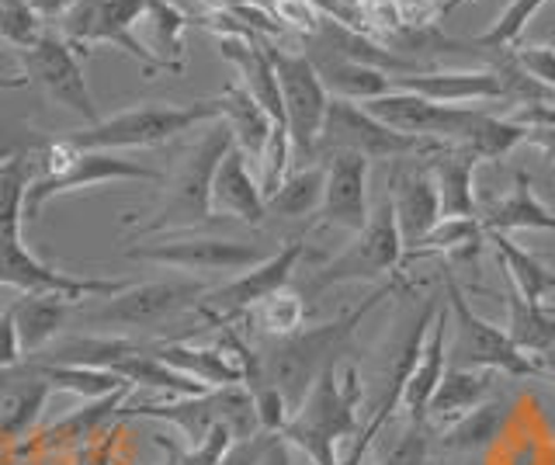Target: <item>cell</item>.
Instances as JSON below:
<instances>
[{"mask_svg": "<svg viewBox=\"0 0 555 465\" xmlns=\"http://www.w3.org/2000/svg\"><path fill=\"white\" fill-rule=\"evenodd\" d=\"M129 261H146L178 271H247L268 257L264 247L222 236H167L160 244H135L126 250Z\"/></svg>", "mask_w": 555, "mask_h": 465, "instance_id": "17", "label": "cell"}, {"mask_svg": "<svg viewBox=\"0 0 555 465\" xmlns=\"http://www.w3.org/2000/svg\"><path fill=\"white\" fill-rule=\"evenodd\" d=\"M219 108H222V122L233 132V146L247 157L250 164L264 157L271 132L278 129L274 118L257 105V101L240 88V83H225L219 94Z\"/></svg>", "mask_w": 555, "mask_h": 465, "instance_id": "26", "label": "cell"}, {"mask_svg": "<svg viewBox=\"0 0 555 465\" xmlns=\"http://www.w3.org/2000/svg\"><path fill=\"white\" fill-rule=\"evenodd\" d=\"M143 14L146 0H74V8L60 18V36L77 53H91L94 46H115L143 66L146 77H156L164 74V66L153 60L143 39L135 36Z\"/></svg>", "mask_w": 555, "mask_h": 465, "instance_id": "10", "label": "cell"}, {"mask_svg": "<svg viewBox=\"0 0 555 465\" xmlns=\"http://www.w3.org/2000/svg\"><path fill=\"white\" fill-rule=\"evenodd\" d=\"M323 181H326L323 164L292 167V175L264 198L268 216H278V219H306V216H317L320 212V202H323Z\"/></svg>", "mask_w": 555, "mask_h": 465, "instance_id": "34", "label": "cell"}, {"mask_svg": "<svg viewBox=\"0 0 555 465\" xmlns=\"http://www.w3.org/2000/svg\"><path fill=\"white\" fill-rule=\"evenodd\" d=\"M438 4H444V0H438Z\"/></svg>", "mask_w": 555, "mask_h": 465, "instance_id": "59", "label": "cell"}, {"mask_svg": "<svg viewBox=\"0 0 555 465\" xmlns=\"http://www.w3.org/2000/svg\"><path fill=\"white\" fill-rule=\"evenodd\" d=\"M28 8L39 14L42 22H60L63 14L74 8V0H28Z\"/></svg>", "mask_w": 555, "mask_h": 465, "instance_id": "51", "label": "cell"}, {"mask_svg": "<svg viewBox=\"0 0 555 465\" xmlns=\"http://www.w3.org/2000/svg\"><path fill=\"white\" fill-rule=\"evenodd\" d=\"M146 39L143 46L153 53V60L164 66V74H181L184 70V31L191 25H198L195 14L181 11L170 0H146L143 22Z\"/></svg>", "mask_w": 555, "mask_h": 465, "instance_id": "27", "label": "cell"}, {"mask_svg": "<svg viewBox=\"0 0 555 465\" xmlns=\"http://www.w3.org/2000/svg\"><path fill=\"white\" fill-rule=\"evenodd\" d=\"M514 122L520 126H545L555 129V105L552 101H534V105H520L514 112Z\"/></svg>", "mask_w": 555, "mask_h": 465, "instance_id": "49", "label": "cell"}, {"mask_svg": "<svg viewBox=\"0 0 555 465\" xmlns=\"http://www.w3.org/2000/svg\"><path fill=\"white\" fill-rule=\"evenodd\" d=\"M548 101H552V105H555V94H552V98H548Z\"/></svg>", "mask_w": 555, "mask_h": 465, "instance_id": "58", "label": "cell"}, {"mask_svg": "<svg viewBox=\"0 0 555 465\" xmlns=\"http://www.w3.org/2000/svg\"><path fill=\"white\" fill-rule=\"evenodd\" d=\"M517 70L545 91V101L555 94V46H520L514 49Z\"/></svg>", "mask_w": 555, "mask_h": 465, "instance_id": "44", "label": "cell"}, {"mask_svg": "<svg viewBox=\"0 0 555 465\" xmlns=\"http://www.w3.org/2000/svg\"><path fill=\"white\" fill-rule=\"evenodd\" d=\"M268 53L274 63L278 88H282L285 129H288L295 160L317 164V146H320V132L326 122L330 94L306 53H292V49L271 46V42H268Z\"/></svg>", "mask_w": 555, "mask_h": 465, "instance_id": "12", "label": "cell"}, {"mask_svg": "<svg viewBox=\"0 0 555 465\" xmlns=\"http://www.w3.org/2000/svg\"><path fill=\"white\" fill-rule=\"evenodd\" d=\"M35 167L39 178L31 181L25 198V219H39L49 202L60 195L83 192V188H104L121 181H164L160 170L143 167L121 153L108 150H77L66 140H52L35 150Z\"/></svg>", "mask_w": 555, "mask_h": 465, "instance_id": "5", "label": "cell"}, {"mask_svg": "<svg viewBox=\"0 0 555 465\" xmlns=\"http://www.w3.org/2000/svg\"><path fill=\"white\" fill-rule=\"evenodd\" d=\"M233 430L230 427H216L202 444H178L164 435H156V444L167 452V465H219L225 458V452L233 448Z\"/></svg>", "mask_w": 555, "mask_h": 465, "instance_id": "41", "label": "cell"}, {"mask_svg": "<svg viewBox=\"0 0 555 465\" xmlns=\"http://www.w3.org/2000/svg\"><path fill=\"white\" fill-rule=\"evenodd\" d=\"M302 257H306V240L295 236V240H288V244L278 247L274 254H268L260 264L243 271L240 279L225 282L219 288H208L205 299L195 306V313L208 326H230L243 313H250L254 306L271 299L274 292L288 288L292 274H295V268H299Z\"/></svg>", "mask_w": 555, "mask_h": 465, "instance_id": "13", "label": "cell"}, {"mask_svg": "<svg viewBox=\"0 0 555 465\" xmlns=\"http://www.w3.org/2000/svg\"><path fill=\"white\" fill-rule=\"evenodd\" d=\"M46 22L28 8V0H0V39L11 42L17 53H25L39 42Z\"/></svg>", "mask_w": 555, "mask_h": 465, "instance_id": "42", "label": "cell"}, {"mask_svg": "<svg viewBox=\"0 0 555 465\" xmlns=\"http://www.w3.org/2000/svg\"><path fill=\"white\" fill-rule=\"evenodd\" d=\"M132 386L118 389L112 396H101V400H87L80 410L66 413L63 421H56L49 430H42V448L49 452H60V448H87L94 438L104 435V424L115 421V413L126 403Z\"/></svg>", "mask_w": 555, "mask_h": 465, "instance_id": "30", "label": "cell"}, {"mask_svg": "<svg viewBox=\"0 0 555 465\" xmlns=\"http://www.w3.org/2000/svg\"><path fill=\"white\" fill-rule=\"evenodd\" d=\"M448 143L438 140H416V135H403L389 126H382L375 115L364 112L358 101H340L330 98L326 108V122L320 132V146L317 157H326V153H361L364 160H406V157H434L438 150H444Z\"/></svg>", "mask_w": 555, "mask_h": 465, "instance_id": "11", "label": "cell"}, {"mask_svg": "<svg viewBox=\"0 0 555 465\" xmlns=\"http://www.w3.org/2000/svg\"><path fill=\"white\" fill-rule=\"evenodd\" d=\"M444 309H448V365L455 369H486L511 378H538L528 354L517 351L507 331L490 323L468 306L455 274L444 271Z\"/></svg>", "mask_w": 555, "mask_h": 465, "instance_id": "8", "label": "cell"}, {"mask_svg": "<svg viewBox=\"0 0 555 465\" xmlns=\"http://www.w3.org/2000/svg\"><path fill=\"white\" fill-rule=\"evenodd\" d=\"M0 285L17 288L22 296H63L69 302H80L91 296L108 299V296H118L121 288H129V282L77 279V274L49 268L22 244V236H0Z\"/></svg>", "mask_w": 555, "mask_h": 465, "instance_id": "16", "label": "cell"}, {"mask_svg": "<svg viewBox=\"0 0 555 465\" xmlns=\"http://www.w3.org/2000/svg\"><path fill=\"white\" fill-rule=\"evenodd\" d=\"M250 4H260V8H271V0H250Z\"/></svg>", "mask_w": 555, "mask_h": 465, "instance_id": "56", "label": "cell"}, {"mask_svg": "<svg viewBox=\"0 0 555 465\" xmlns=\"http://www.w3.org/2000/svg\"><path fill=\"white\" fill-rule=\"evenodd\" d=\"M150 351L160 358L164 365L178 369L188 378H195V383H202L205 389L243 383V369L225 340H219L216 348H191L184 340H156V344H150Z\"/></svg>", "mask_w": 555, "mask_h": 465, "instance_id": "22", "label": "cell"}, {"mask_svg": "<svg viewBox=\"0 0 555 465\" xmlns=\"http://www.w3.org/2000/svg\"><path fill=\"white\" fill-rule=\"evenodd\" d=\"M257 465H292V452H288V441L282 435H274L271 444L264 448V455H260Z\"/></svg>", "mask_w": 555, "mask_h": 465, "instance_id": "53", "label": "cell"}, {"mask_svg": "<svg viewBox=\"0 0 555 465\" xmlns=\"http://www.w3.org/2000/svg\"><path fill=\"white\" fill-rule=\"evenodd\" d=\"M462 4H468V0H444V4H441V18H448V14L459 11Z\"/></svg>", "mask_w": 555, "mask_h": 465, "instance_id": "55", "label": "cell"}, {"mask_svg": "<svg viewBox=\"0 0 555 465\" xmlns=\"http://www.w3.org/2000/svg\"><path fill=\"white\" fill-rule=\"evenodd\" d=\"M205 282H143L121 288L101 306L87 313L91 326H108V331H150L170 317L195 309L205 299Z\"/></svg>", "mask_w": 555, "mask_h": 465, "instance_id": "15", "label": "cell"}, {"mask_svg": "<svg viewBox=\"0 0 555 465\" xmlns=\"http://www.w3.org/2000/svg\"><path fill=\"white\" fill-rule=\"evenodd\" d=\"M389 195H392L399 236H403V247L410 250L413 244H421V240L441 222L438 184H434L430 170L424 164V167L406 170V175H392Z\"/></svg>", "mask_w": 555, "mask_h": 465, "instance_id": "20", "label": "cell"}, {"mask_svg": "<svg viewBox=\"0 0 555 465\" xmlns=\"http://www.w3.org/2000/svg\"><path fill=\"white\" fill-rule=\"evenodd\" d=\"M233 150V132L230 126L216 118L208 122L205 132L191 143L178 167L170 170L164 178V198L160 205L150 212V219H132L126 216L129 227H135L139 236H156V233H184V230H195L205 227L212 219V181H216V170L222 164L225 153Z\"/></svg>", "mask_w": 555, "mask_h": 465, "instance_id": "3", "label": "cell"}, {"mask_svg": "<svg viewBox=\"0 0 555 465\" xmlns=\"http://www.w3.org/2000/svg\"><path fill=\"white\" fill-rule=\"evenodd\" d=\"M361 108L396 132L465 146L479 160H503L511 150L528 143V126L514 122V118H496L473 105H438V101H427L410 91H389L382 98L361 101Z\"/></svg>", "mask_w": 555, "mask_h": 465, "instance_id": "1", "label": "cell"}, {"mask_svg": "<svg viewBox=\"0 0 555 465\" xmlns=\"http://www.w3.org/2000/svg\"><path fill=\"white\" fill-rule=\"evenodd\" d=\"M11 306H14V326H17V340H22L25 358L46 351L49 344L63 334L69 309H74V302L63 296H22Z\"/></svg>", "mask_w": 555, "mask_h": 465, "instance_id": "29", "label": "cell"}, {"mask_svg": "<svg viewBox=\"0 0 555 465\" xmlns=\"http://www.w3.org/2000/svg\"><path fill=\"white\" fill-rule=\"evenodd\" d=\"M274 435H268V430H260V435L247 438V441H233V448L225 452V458L219 465H257L260 455H264V448L271 444Z\"/></svg>", "mask_w": 555, "mask_h": 465, "instance_id": "48", "label": "cell"}, {"mask_svg": "<svg viewBox=\"0 0 555 465\" xmlns=\"http://www.w3.org/2000/svg\"><path fill=\"white\" fill-rule=\"evenodd\" d=\"M35 178H39L35 153H22V157L0 164V236H22L25 198Z\"/></svg>", "mask_w": 555, "mask_h": 465, "instance_id": "38", "label": "cell"}, {"mask_svg": "<svg viewBox=\"0 0 555 465\" xmlns=\"http://www.w3.org/2000/svg\"><path fill=\"white\" fill-rule=\"evenodd\" d=\"M434 184L441 195V219H476L479 202H476V167L482 164L473 150L465 146H444L434 157L424 160Z\"/></svg>", "mask_w": 555, "mask_h": 465, "instance_id": "21", "label": "cell"}, {"mask_svg": "<svg viewBox=\"0 0 555 465\" xmlns=\"http://www.w3.org/2000/svg\"><path fill=\"white\" fill-rule=\"evenodd\" d=\"M490 396H493V372L448 365L441 386H438V392H434V400L427 406V421L451 424V421L465 417L468 410L482 406L486 400H490Z\"/></svg>", "mask_w": 555, "mask_h": 465, "instance_id": "31", "label": "cell"}, {"mask_svg": "<svg viewBox=\"0 0 555 465\" xmlns=\"http://www.w3.org/2000/svg\"><path fill=\"white\" fill-rule=\"evenodd\" d=\"M254 320L260 323V331L268 337L282 340V337H292L302 331V320H306V302H302V292H292V288H282L274 292L271 299H264L260 306L250 309Z\"/></svg>", "mask_w": 555, "mask_h": 465, "instance_id": "40", "label": "cell"}, {"mask_svg": "<svg viewBox=\"0 0 555 465\" xmlns=\"http://www.w3.org/2000/svg\"><path fill=\"white\" fill-rule=\"evenodd\" d=\"M427 452H430V441L424 435V427L410 424V430L389 448V455L382 458V465H427Z\"/></svg>", "mask_w": 555, "mask_h": 465, "instance_id": "46", "label": "cell"}, {"mask_svg": "<svg viewBox=\"0 0 555 465\" xmlns=\"http://www.w3.org/2000/svg\"><path fill=\"white\" fill-rule=\"evenodd\" d=\"M545 4H548V0H511V4L500 11V18L490 28H486L473 46L482 49V53H507V49H517L528 22Z\"/></svg>", "mask_w": 555, "mask_h": 465, "instance_id": "39", "label": "cell"}, {"mask_svg": "<svg viewBox=\"0 0 555 465\" xmlns=\"http://www.w3.org/2000/svg\"><path fill=\"white\" fill-rule=\"evenodd\" d=\"M35 150H39V140H35V132L22 118L0 115V164L11 157H22V153H35Z\"/></svg>", "mask_w": 555, "mask_h": 465, "instance_id": "45", "label": "cell"}, {"mask_svg": "<svg viewBox=\"0 0 555 465\" xmlns=\"http://www.w3.org/2000/svg\"><path fill=\"white\" fill-rule=\"evenodd\" d=\"M22 60H25V80L46 101H52V105H60L66 112H74L77 118H83L87 126L101 122L91 83H87L83 66H80V53L60 36V31L46 28L39 36V42H35L31 49H25Z\"/></svg>", "mask_w": 555, "mask_h": 465, "instance_id": "14", "label": "cell"}, {"mask_svg": "<svg viewBox=\"0 0 555 465\" xmlns=\"http://www.w3.org/2000/svg\"><path fill=\"white\" fill-rule=\"evenodd\" d=\"M25 361L22 340H17V326H14V306H8L0 313V372H11Z\"/></svg>", "mask_w": 555, "mask_h": 465, "instance_id": "47", "label": "cell"}, {"mask_svg": "<svg viewBox=\"0 0 555 465\" xmlns=\"http://www.w3.org/2000/svg\"><path fill=\"white\" fill-rule=\"evenodd\" d=\"M317 66V74L323 80V88L330 98H340V101H372L392 91V77L375 70V66H364V63H351V60H340V56H330V53H317L309 49L306 53Z\"/></svg>", "mask_w": 555, "mask_h": 465, "instance_id": "28", "label": "cell"}, {"mask_svg": "<svg viewBox=\"0 0 555 465\" xmlns=\"http://www.w3.org/2000/svg\"><path fill=\"white\" fill-rule=\"evenodd\" d=\"M511 417V403L503 400H486L482 406L468 410L465 417L444 424L438 444L444 452H479V448L493 444L500 438L503 424Z\"/></svg>", "mask_w": 555, "mask_h": 465, "instance_id": "35", "label": "cell"}, {"mask_svg": "<svg viewBox=\"0 0 555 465\" xmlns=\"http://www.w3.org/2000/svg\"><path fill=\"white\" fill-rule=\"evenodd\" d=\"M112 448H115V435H108V430H104L98 444L91 441L87 448H80V452H83L80 465H112Z\"/></svg>", "mask_w": 555, "mask_h": 465, "instance_id": "50", "label": "cell"}, {"mask_svg": "<svg viewBox=\"0 0 555 465\" xmlns=\"http://www.w3.org/2000/svg\"><path fill=\"white\" fill-rule=\"evenodd\" d=\"M271 18L285 31H295L302 42L312 39L323 25V11L312 0H271Z\"/></svg>", "mask_w": 555, "mask_h": 465, "instance_id": "43", "label": "cell"}, {"mask_svg": "<svg viewBox=\"0 0 555 465\" xmlns=\"http://www.w3.org/2000/svg\"><path fill=\"white\" fill-rule=\"evenodd\" d=\"M22 365L42 378L49 389H63V392H74L80 400H101V396H112L118 389H126L129 383L118 378L115 372H104V369H87V365H49V361H22Z\"/></svg>", "mask_w": 555, "mask_h": 465, "instance_id": "36", "label": "cell"}, {"mask_svg": "<svg viewBox=\"0 0 555 465\" xmlns=\"http://www.w3.org/2000/svg\"><path fill=\"white\" fill-rule=\"evenodd\" d=\"M486 244V230L479 216L476 219H441L421 244H413L410 250H403V261H416V257H476L479 247Z\"/></svg>", "mask_w": 555, "mask_h": 465, "instance_id": "37", "label": "cell"}, {"mask_svg": "<svg viewBox=\"0 0 555 465\" xmlns=\"http://www.w3.org/2000/svg\"><path fill=\"white\" fill-rule=\"evenodd\" d=\"M528 143L542 150L548 164H555V129H545V126H528Z\"/></svg>", "mask_w": 555, "mask_h": 465, "instance_id": "52", "label": "cell"}, {"mask_svg": "<svg viewBox=\"0 0 555 465\" xmlns=\"http://www.w3.org/2000/svg\"><path fill=\"white\" fill-rule=\"evenodd\" d=\"M479 222L486 233H517V230H548L555 233V209L538 198L531 178L520 170L514 178V192L479 209Z\"/></svg>", "mask_w": 555, "mask_h": 465, "instance_id": "25", "label": "cell"}, {"mask_svg": "<svg viewBox=\"0 0 555 465\" xmlns=\"http://www.w3.org/2000/svg\"><path fill=\"white\" fill-rule=\"evenodd\" d=\"M160 421L173 424V430L184 438V444H202L216 427H230L236 441H247L260 435L257 424V410H254V396L247 386H219L198 396H173L167 403H139V406H121L115 413V421Z\"/></svg>", "mask_w": 555, "mask_h": 465, "instance_id": "7", "label": "cell"}, {"mask_svg": "<svg viewBox=\"0 0 555 465\" xmlns=\"http://www.w3.org/2000/svg\"><path fill=\"white\" fill-rule=\"evenodd\" d=\"M534 369H538V378H548V383L555 386V348L548 354H542L534 361Z\"/></svg>", "mask_w": 555, "mask_h": 465, "instance_id": "54", "label": "cell"}, {"mask_svg": "<svg viewBox=\"0 0 555 465\" xmlns=\"http://www.w3.org/2000/svg\"><path fill=\"white\" fill-rule=\"evenodd\" d=\"M503 306H507V326H503V331H507V337L517 344L520 354L538 361L555 348V313L552 309L528 302L514 285L507 288V296H503Z\"/></svg>", "mask_w": 555, "mask_h": 465, "instance_id": "33", "label": "cell"}, {"mask_svg": "<svg viewBox=\"0 0 555 465\" xmlns=\"http://www.w3.org/2000/svg\"><path fill=\"white\" fill-rule=\"evenodd\" d=\"M361 378L354 365H337L323 372L299 410L292 413L282 438L299 448L312 465H340L337 448L361 435L358 427V403H361Z\"/></svg>", "mask_w": 555, "mask_h": 465, "instance_id": "4", "label": "cell"}, {"mask_svg": "<svg viewBox=\"0 0 555 465\" xmlns=\"http://www.w3.org/2000/svg\"><path fill=\"white\" fill-rule=\"evenodd\" d=\"M552 465H555V441H552Z\"/></svg>", "mask_w": 555, "mask_h": 465, "instance_id": "57", "label": "cell"}, {"mask_svg": "<svg viewBox=\"0 0 555 465\" xmlns=\"http://www.w3.org/2000/svg\"><path fill=\"white\" fill-rule=\"evenodd\" d=\"M222 118L219 98L208 101H191V105H164V101H153V105H139V108H126L112 118H101V122L87 126L80 132H69L63 140L77 150H108V153H121V150H150L178 140V135L208 126Z\"/></svg>", "mask_w": 555, "mask_h": 465, "instance_id": "6", "label": "cell"}, {"mask_svg": "<svg viewBox=\"0 0 555 465\" xmlns=\"http://www.w3.org/2000/svg\"><path fill=\"white\" fill-rule=\"evenodd\" d=\"M396 288H403V282L392 274V279H386L378 288H372L354 309H347V313L326 320L320 326H309V331L271 340L268 348L260 351V369H264V378L285 396L292 413L299 410L306 392L312 389V383H317L323 372L344 365V354L351 351L354 334L364 323V317H369L382 299H389Z\"/></svg>", "mask_w": 555, "mask_h": 465, "instance_id": "2", "label": "cell"}, {"mask_svg": "<svg viewBox=\"0 0 555 465\" xmlns=\"http://www.w3.org/2000/svg\"><path fill=\"white\" fill-rule=\"evenodd\" d=\"M212 212H225L247 227H260L268 216L264 209V192H260V181L250 170V160L233 146L222 157L216 181H212Z\"/></svg>", "mask_w": 555, "mask_h": 465, "instance_id": "23", "label": "cell"}, {"mask_svg": "<svg viewBox=\"0 0 555 465\" xmlns=\"http://www.w3.org/2000/svg\"><path fill=\"white\" fill-rule=\"evenodd\" d=\"M444 369H448V309H441L438 320H434L430 334L424 340V351L416 358V365L406 378L403 410L410 413V424H416V427L427 424V406L441 386Z\"/></svg>", "mask_w": 555, "mask_h": 465, "instance_id": "24", "label": "cell"}, {"mask_svg": "<svg viewBox=\"0 0 555 465\" xmlns=\"http://www.w3.org/2000/svg\"><path fill=\"white\" fill-rule=\"evenodd\" d=\"M486 244H493L503 271H507L511 285L520 292V296L534 306H545L548 292L555 288V271L542 261V257H534L531 250L520 247L511 233H486Z\"/></svg>", "mask_w": 555, "mask_h": 465, "instance_id": "32", "label": "cell"}, {"mask_svg": "<svg viewBox=\"0 0 555 465\" xmlns=\"http://www.w3.org/2000/svg\"><path fill=\"white\" fill-rule=\"evenodd\" d=\"M403 250L406 247L396 227L392 195L386 188V195L372 209L369 222L354 233V240L340 254H334L323 268H317V274L306 282V292H323L347 282H386L392 274H399L396 268L403 264Z\"/></svg>", "mask_w": 555, "mask_h": 465, "instance_id": "9", "label": "cell"}, {"mask_svg": "<svg viewBox=\"0 0 555 465\" xmlns=\"http://www.w3.org/2000/svg\"><path fill=\"white\" fill-rule=\"evenodd\" d=\"M369 167L361 153H326V181H323V202H320V222L323 227H337L347 233H358L372 216L369 202Z\"/></svg>", "mask_w": 555, "mask_h": 465, "instance_id": "18", "label": "cell"}, {"mask_svg": "<svg viewBox=\"0 0 555 465\" xmlns=\"http://www.w3.org/2000/svg\"><path fill=\"white\" fill-rule=\"evenodd\" d=\"M392 91L421 94L438 105H479V101L507 98L500 74L493 66L482 70H424V74H403L392 77Z\"/></svg>", "mask_w": 555, "mask_h": 465, "instance_id": "19", "label": "cell"}]
</instances>
